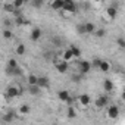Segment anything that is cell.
Listing matches in <instances>:
<instances>
[{
  "mask_svg": "<svg viewBox=\"0 0 125 125\" xmlns=\"http://www.w3.org/2000/svg\"><path fill=\"white\" fill-rule=\"evenodd\" d=\"M31 3H32V5H34V6H37V8H38V6H41V5H43V2H31Z\"/></svg>",
  "mask_w": 125,
  "mask_h": 125,
  "instance_id": "d6a6232c",
  "label": "cell"
},
{
  "mask_svg": "<svg viewBox=\"0 0 125 125\" xmlns=\"http://www.w3.org/2000/svg\"><path fill=\"white\" fill-rule=\"evenodd\" d=\"M30 112H31V106H28L27 103H24V104L19 106V113L21 115H28Z\"/></svg>",
  "mask_w": 125,
  "mask_h": 125,
  "instance_id": "8fae6325",
  "label": "cell"
},
{
  "mask_svg": "<svg viewBox=\"0 0 125 125\" xmlns=\"http://www.w3.org/2000/svg\"><path fill=\"white\" fill-rule=\"evenodd\" d=\"M10 25H12V22L8 21V19H5V27H10Z\"/></svg>",
  "mask_w": 125,
  "mask_h": 125,
  "instance_id": "836d02e7",
  "label": "cell"
},
{
  "mask_svg": "<svg viewBox=\"0 0 125 125\" xmlns=\"http://www.w3.org/2000/svg\"><path fill=\"white\" fill-rule=\"evenodd\" d=\"M77 30H78V32H80V34H85V28H84V24H80V25L77 27Z\"/></svg>",
  "mask_w": 125,
  "mask_h": 125,
  "instance_id": "f1b7e54d",
  "label": "cell"
},
{
  "mask_svg": "<svg viewBox=\"0 0 125 125\" xmlns=\"http://www.w3.org/2000/svg\"><path fill=\"white\" fill-rule=\"evenodd\" d=\"M78 102H80V104H81V106H88V104H90V102H91V99H90V96H88V94H81V96L78 97Z\"/></svg>",
  "mask_w": 125,
  "mask_h": 125,
  "instance_id": "9c48e42d",
  "label": "cell"
},
{
  "mask_svg": "<svg viewBox=\"0 0 125 125\" xmlns=\"http://www.w3.org/2000/svg\"><path fill=\"white\" fill-rule=\"evenodd\" d=\"M90 69H91V63H90V62H87V60H81L80 62V72L81 74H88Z\"/></svg>",
  "mask_w": 125,
  "mask_h": 125,
  "instance_id": "277c9868",
  "label": "cell"
},
{
  "mask_svg": "<svg viewBox=\"0 0 125 125\" xmlns=\"http://www.w3.org/2000/svg\"><path fill=\"white\" fill-rule=\"evenodd\" d=\"M37 85L43 90V88H47V87L50 85V81H49L47 77H38V80H37Z\"/></svg>",
  "mask_w": 125,
  "mask_h": 125,
  "instance_id": "5b68a950",
  "label": "cell"
},
{
  "mask_svg": "<svg viewBox=\"0 0 125 125\" xmlns=\"http://www.w3.org/2000/svg\"><path fill=\"white\" fill-rule=\"evenodd\" d=\"M84 28H85V34H91V32H94V24H91V22H85L84 24Z\"/></svg>",
  "mask_w": 125,
  "mask_h": 125,
  "instance_id": "5bb4252c",
  "label": "cell"
},
{
  "mask_svg": "<svg viewBox=\"0 0 125 125\" xmlns=\"http://www.w3.org/2000/svg\"><path fill=\"white\" fill-rule=\"evenodd\" d=\"M15 116H16V113H13V112H9V113H6V115H5V121L10 122V121H13V119H15Z\"/></svg>",
  "mask_w": 125,
  "mask_h": 125,
  "instance_id": "cb8c5ba5",
  "label": "cell"
},
{
  "mask_svg": "<svg viewBox=\"0 0 125 125\" xmlns=\"http://www.w3.org/2000/svg\"><path fill=\"white\" fill-rule=\"evenodd\" d=\"M118 46H119V49H124L125 47V40L124 38H118Z\"/></svg>",
  "mask_w": 125,
  "mask_h": 125,
  "instance_id": "f546056e",
  "label": "cell"
},
{
  "mask_svg": "<svg viewBox=\"0 0 125 125\" xmlns=\"http://www.w3.org/2000/svg\"><path fill=\"white\" fill-rule=\"evenodd\" d=\"M5 9H6V10H10V12H13V10H15L12 5H5Z\"/></svg>",
  "mask_w": 125,
  "mask_h": 125,
  "instance_id": "1f68e13d",
  "label": "cell"
},
{
  "mask_svg": "<svg viewBox=\"0 0 125 125\" xmlns=\"http://www.w3.org/2000/svg\"><path fill=\"white\" fill-rule=\"evenodd\" d=\"M99 63H100V59L96 57V59L93 60V65H91V66H97V68H99Z\"/></svg>",
  "mask_w": 125,
  "mask_h": 125,
  "instance_id": "4dcf8cb0",
  "label": "cell"
},
{
  "mask_svg": "<svg viewBox=\"0 0 125 125\" xmlns=\"http://www.w3.org/2000/svg\"><path fill=\"white\" fill-rule=\"evenodd\" d=\"M37 80H38V77H35V75L31 74V75L28 77V84H30V85H37Z\"/></svg>",
  "mask_w": 125,
  "mask_h": 125,
  "instance_id": "d6986e66",
  "label": "cell"
},
{
  "mask_svg": "<svg viewBox=\"0 0 125 125\" xmlns=\"http://www.w3.org/2000/svg\"><path fill=\"white\" fill-rule=\"evenodd\" d=\"M12 6H13V9H18L19 10V8L24 6V0H15V2L12 3Z\"/></svg>",
  "mask_w": 125,
  "mask_h": 125,
  "instance_id": "44dd1931",
  "label": "cell"
},
{
  "mask_svg": "<svg viewBox=\"0 0 125 125\" xmlns=\"http://www.w3.org/2000/svg\"><path fill=\"white\" fill-rule=\"evenodd\" d=\"M72 57H74V56H72V53H71V50H69V49L63 52V62H68V60H71Z\"/></svg>",
  "mask_w": 125,
  "mask_h": 125,
  "instance_id": "ac0fdd59",
  "label": "cell"
},
{
  "mask_svg": "<svg viewBox=\"0 0 125 125\" xmlns=\"http://www.w3.org/2000/svg\"><path fill=\"white\" fill-rule=\"evenodd\" d=\"M8 68H12V69L18 68V62H16L15 59H9V62H8Z\"/></svg>",
  "mask_w": 125,
  "mask_h": 125,
  "instance_id": "7402d4cb",
  "label": "cell"
},
{
  "mask_svg": "<svg viewBox=\"0 0 125 125\" xmlns=\"http://www.w3.org/2000/svg\"><path fill=\"white\" fill-rule=\"evenodd\" d=\"M116 13H118V12H116V9H115L113 6H110V8L107 9V15H109L110 18H115V16H116Z\"/></svg>",
  "mask_w": 125,
  "mask_h": 125,
  "instance_id": "d4e9b609",
  "label": "cell"
},
{
  "mask_svg": "<svg viewBox=\"0 0 125 125\" xmlns=\"http://www.w3.org/2000/svg\"><path fill=\"white\" fill-rule=\"evenodd\" d=\"M15 24H16V25H27V24H28V21H25L22 16H19V18H16V19H15Z\"/></svg>",
  "mask_w": 125,
  "mask_h": 125,
  "instance_id": "484cf974",
  "label": "cell"
},
{
  "mask_svg": "<svg viewBox=\"0 0 125 125\" xmlns=\"http://www.w3.org/2000/svg\"><path fill=\"white\" fill-rule=\"evenodd\" d=\"M30 93H31L32 96H38V94L41 93V88H40L38 85H30Z\"/></svg>",
  "mask_w": 125,
  "mask_h": 125,
  "instance_id": "2e32d148",
  "label": "cell"
},
{
  "mask_svg": "<svg viewBox=\"0 0 125 125\" xmlns=\"http://www.w3.org/2000/svg\"><path fill=\"white\" fill-rule=\"evenodd\" d=\"M69 50H71V53H72V56H74V57H80V56H81V50H80L77 46H71V49H69Z\"/></svg>",
  "mask_w": 125,
  "mask_h": 125,
  "instance_id": "e0dca14e",
  "label": "cell"
},
{
  "mask_svg": "<svg viewBox=\"0 0 125 125\" xmlns=\"http://www.w3.org/2000/svg\"><path fill=\"white\" fill-rule=\"evenodd\" d=\"M104 34H106V31H104V30H97V31H96V37H99V38L104 37Z\"/></svg>",
  "mask_w": 125,
  "mask_h": 125,
  "instance_id": "83f0119b",
  "label": "cell"
},
{
  "mask_svg": "<svg viewBox=\"0 0 125 125\" xmlns=\"http://www.w3.org/2000/svg\"><path fill=\"white\" fill-rule=\"evenodd\" d=\"M52 8L54 10H59L63 8V0H54V2H52Z\"/></svg>",
  "mask_w": 125,
  "mask_h": 125,
  "instance_id": "4fadbf2b",
  "label": "cell"
},
{
  "mask_svg": "<svg viewBox=\"0 0 125 125\" xmlns=\"http://www.w3.org/2000/svg\"><path fill=\"white\" fill-rule=\"evenodd\" d=\"M21 93H22L21 88H16V87L10 85V87H8V90H6V97L15 99V97H18V96H21Z\"/></svg>",
  "mask_w": 125,
  "mask_h": 125,
  "instance_id": "6da1fadb",
  "label": "cell"
},
{
  "mask_svg": "<svg viewBox=\"0 0 125 125\" xmlns=\"http://www.w3.org/2000/svg\"><path fill=\"white\" fill-rule=\"evenodd\" d=\"M99 69H100L102 72H109L110 65L107 63V62H104V60H100V63H99Z\"/></svg>",
  "mask_w": 125,
  "mask_h": 125,
  "instance_id": "7c38bea8",
  "label": "cell"
},
{
  "mask_svg": "<svg viewBox=\"0 0 125 125\" xmlns=\"http://www.w3.org/2000/svg\"><path fill=\"white\" fill-rule=\"evenodd\" d=\"M68 118H69V119L77 118V112L74 110V107H72V106H69V107H68Z\"/></svg>",
  "mask_w": 125,
  "mask_h": 125,
  "instance_id": "ffe728a7",
  "label": "cell"
},
{
  "mask_svg": "<svg viewBox=\"0 0 125 125\" xmlns=\"http://www.w3.org/2000/svg\"><path fill=\"white\" fill-rule=\"evenodd\" d=\"M103 87H104L106 91H112V90H113V83H112L110 80H104V81H103Z\"/></svg>",
  "mask_w": 125,
  "mask_h": 125,
  "instance_id": "9a60e30c",
  "label": "cell"
},
{
  "mask_svg": "<svg viewBox=\"0 0 125 125\" xmlns=\"http://www.w3.org/2000/svg\"><path fill=\"white\" fill-rule=\"evenodd\" d=\"M3 37L9 40V38H12V37H13V34H12V31H10V30H8V28H6V30L3 31Z\"/></svg>",
  "mask_w": 125,
  "mask_h": 125,
  "instance_id": "4316f807",
  "label": "cell"
},
{
  "mask_svg": "<svg viewBox=\"0 0 125 125\" xmlns=\"http://www.w3.org/2000/svg\"><path fill=\"white\" fill-rule=\"evenodd\" d=\"M57 96H59V99H60L62 102H68V100H69V93H68L66 90H60V91L57 93Z\"/></svg>",
  "mask_w": 125,
  "mask_h": 125,
  "instance_id": "30bf717a",
  "label": "cell"
},
{
  "mask_svg": "<svg viewBox=\"0 0 125 125\" xmlns=\"http://www.w3.org/2000/svg\"><path fill=\"white\" fill-rule=\"evenodd\" d=\"M62 9H63L65 12H75L77 10V5H75V2H72V0H65Z\"/></svg>",
  "mask_w": 125,
  "mask_h": 125,
  "instance_id": "7a4b0ae2",
  "label": "cell"
},
{
  "mask_svg": "<svg viewBox=\"0 0 125 125\" xmlns=\"http://www.w3.org/2000/svg\"><path fill=\"white\" fill-rule=\"evenodd\" d=\"M54 65H56V69H57V72L59 74H65L66 71H68V62H63V60H62V62H54Z\"/></svg>",
  "mask_w": 125,
  "mask_h": 125,
  "instance_id": "3957f363",
  "label": "cell"
},
{
  "mask_svg": "<svg viewBox=\"0 0 125 125\" xmlns=\"http://www.w3.org/2000/svg\"><path fill=\"white\" fill-rule=\"evenodd\" d=\"M107 115H109V118H118V115H119V107L118 106H109V109H107Z\"/></svg>",
  "mask_w": 125,
  "mask_h": 125,
  "instance_id": "52a82bcc",
  "label": "cell"
},
{
  "mask_svg": "<svg viewBox=\"0 0 125 125\" xmlns=\"http://www.w3.org/2000/svg\"><path fill=\"white\" fill-rule=\"evenodd\" d=\"M107 96H100L97 100H96V107H99V109H103L106 104H107Z\"/></svg>",
  "mask_w": 125,
  "mask_h": 125,
  "instance_id": "8992f818",
  "label": "cell"
},
{
  "mask_svg": "<svg viewBox=\"0 0 125 125\" xmlns=\"http://www.w3.org/2000/svg\"><path fill=\"white\" fill-rule=\"evenodd\" d=\"M16 53H18L19 56L25 54V46H24V44H18V47H16Z\"/></svg>",
  "mask_w": 125,
  "mask_h": 125,
  "instance_id": "603a6c76",
  "label": "cell"
},
{
  "mask_svg": "<svg viewBox=\"0 0 125 125\" xmlns=\"http://www.w3.org/2000/svg\"><path fill=\"white\" fill-rule=\"evenodd\" d=\"M41 35H43V31H41L40 28H34V30L31 31V40H32V41L40 40V38H41Z\"/></svg>",
  "mask_w": 125,
  "mask_h": 125,
  "instance_id": "ba28073f",
  "label": "cell"
}]
</instances>
